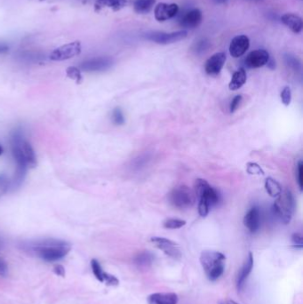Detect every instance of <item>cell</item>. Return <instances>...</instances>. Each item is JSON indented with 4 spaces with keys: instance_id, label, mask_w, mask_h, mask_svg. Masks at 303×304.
I'll return each instance as SVG.
<instances>
[{
    "instance_id": "obj_1",
    "label": "cell",
    "mask_w": 303,
    "mask_h": 304,
    "mask_svg": "<svg viewBox=\"0 0 303 304\" xmlns=\"http://www.w3.org/2000/svg\"><path fill=\"white\" fill-rule=\"evenodd\" d=\"M24 247L47 262L61 261L71 249L70 243L56 239H39L24 244Z\"/></svg>"
},
{
    "instance_id": "obj_2",
    "label": "cell",
    "mask_w": 303,
    "mask_h": 304,
    "mask_svg": "<svg viewBox=\"0 0 303 304\" xmlns=\"http://www.w3.org/2000/svg\"><path fill=\"white\" fill-rule=\"evenodd\" d=\"M225 255L218 251H203L200 255V263L210 281H216L222 277L225 270Z\"/></svg>"
},
{
    "instance_id": "obj_3",
    "label": "cell",
    "mask_w": 303,
    "mask_h": 304,
    "mask_svg": "<svg viewBox=\"0 0 303 304\" xmlns=\"http://www.w3.org/2000/svg\"><path fill=\"white\" fill-rule=\"evenodd\" d=\"M24 139V133L22 132V129L15 130L10 137V144H11L13 157L17 164L16 174L15 176V181L13 183L14 187H18L22 184V182L24 181L25 175H26V172H27V162L24 157L23 147H22Z\"/></svg>"
},
{
    "instance_id": "obj_4",
    "label": "cell",
    "mask_w": 303,
    "mask_h": 304,
    "mask_svg": "<svg viewBox=\"0 0 303 304\" xmlns=\"http://www.w3.org/2000/svg\"><path fill=\"white\" fill-rule=\"evenodd\" d=\"M194 193L199 200L198 213L200 216L206 217L209 214L210 208L219 202V193L203 179H198L195 182Z\"/></svg>"
},
{
    "instance_id": "obj_5",
    "label": "cell",
    "mask_w": 303,
    "mask_h": 304,
    "mask_svg": "<svg viewBox=\"0 0 303 304\" xmlns=\"http://www.w3.org/2000/svg\"><path fill=\"white\" fill-rule=\"evenodd\" d=\"M295 202L290 190L282 191L279 196L276 197L274 203V210L280 221L284 224H288L291 222V217L294 212Z\"/></svg>"
},
{
    "instance_id": "obj_6",
    "label": "cell",
    "mask_w": 303,
    "mask_h": 304,
    "mask_svg": "<svg viewBox=\"0 0 303 304\" xmlns=\"http://www.w3.org/2000/svg\"><path fill=\"white\" fill-rule=\"evenodd\" d=\"M169 200L175 208L186 209L195 204L196 195L192 189L185 185H182L172 190L169 195Z\"/></svg>"
},
{
    "instance_id": "obj_7",
    "label": "cell",
    "mask_w": 303,
    "mask_h": 304,
    "mask_svg": "<svg viewBox=\"0 0 303 304\" xmlns=\"http://www.w3.org/2000/svg\"><path fill=\"white\" fill-rule=\"evenodd\" d=\"M188 32L184 30L171 32V33H167L162 31H148L144 33L143 38L160 45H169L183 40L186 38Z\"/></svg>"
},
{
    "instance_id": "obj_8",
    "label": "cell",
    "mask_w": 303,
    "mask_h": 304,
    "mask_svg": "<svg viewBox=\"0 0 303 304\" xmlns=\"http://www.w3.org/2000/svg\"><path fill=\"white\" fill-rule=\"evenodd\" d=\"M81 51V43L78 41L69 43L53 51L50 54V59L55 62H62L78 56Z\"/></svg>"
},
{
    "instance_id": "obj_9",
    "label": "cell",
    "mask_w": 303,
    "mask_h": 304,
    "mask_svg": "<svg viewBox=\"0 0 303 304\" xmlns=\"http://www.w3.org/2000/svg\"><path fill=\"white\" fill-rule=\"evenodd\" d=\"M112 65V58L101 56L88 59L81 62L79 69L85 72H101L109 69Z\"/></svg>"
},
{
    "instance_id": "obj_10",
    "label": "cell",
    "mask_w": 303,
    "mask_h": 304,
    "mask_svg": "<svg viewBox=\"0 0 303 304\" xmlns=\"http://www.w3.org/2000/svg\"><path fill=\"white\" fill-rule=\"evenodd\" d=\"M150 241L159 249L163 251L167 256L175 259V260H179L182 257V253H181L177 244L170 239L160 238V237H153L150 239Z\"/></svg>"
},
{
    "instance_id": "obj_11",
    "label": "cell",
    "mask_w": 303,
    "mask_h": 304,
    "mask_svg": "<svg viewBox=\"0 0 303 304\" xmlns=\"http://www.w3.org/2000/svg\"><path fill=\"white\" fill-rule=\"evenodd\" d=\"M250 40L245 35H238L235 37L229 45V54L234 58L241 57L248 50Z\"/></svg>"
},
{
    "instance_id": "obj_12",
    "label": "cell",
    "mask_w": 303,
    "mask_h": 304,
    "mask_svg": "<svg viewBox=\"0 0 303 304\" xmlns=\"http://www.w3.org/2000/svg\"><path fill=\"white\" fill-rule=\"evenodd\" d=\"M269 60V54L263 49L254 50L251 52L246 56L245 60V65L250 69H258L262 66L266 65Z\"/></svg>"
},
{
    "instance_id": "obj_13",
    "label": "cell",
    "mask_w": 303,
    "mask_h": 304,
    "mask_svg": "<svg viewBox=\"0 0 303 304\" xmlns=\"http://www.w3.org/2000/svg\"><path fill=\"white\" fill-rule=\"evenodd\" d=\"M179 12V7L176 4L160 3L157 5L154 11L155 18L159 22H165L174 18Z\"/></svg>"
},
{
    "instance_id": "obj_14",
    "label": "cell",
    "mask_w": 303,
    "mask_h": 304,
    "mask_svg": "<svg viewBox=\"0 0 303 304\" xmlns=\"http://www.w3.org/2000/svg\"><path fill=\"white\" fill-rule=\"evenodd\" d=\"M225 53H217L212 55L206 62L205 70L210 76H216L220 74L223 66L225 64Z\"/></svg>"
},
{
    "instance_id": "obj_15",
    "label": "cell",
    "mask_w": 303,
    "mask_h": 304,
    "mask_svg": "<svg viewBox=\"0 0 303 304\" xmlns=\"http://www.w3.org/2000/svg\"><path fill=\"white\" fill-rule=\"evenodd\" d=\"M202 20V12L198 8H195L183 16L181 20V26L186 30H193L201 24Z\"/></svg>"
},
{
    "instance_id": "obj_16",
    "label": "cell",
    "mask_w": 303,
    "mask_h": 304,
    "mask_svg": "<svg viewBox=\"0 0 303 304\" xmlns=\"http://www.w3.org/2000/svg\"><path fill=\"white\" fill-rule=\"evenodd\" d=\"M148 304H177L179 297L175 293H155L147 298Z\"/></svg>"
},
{
    "instance_id": "obj_17",
    "label": "cell",
    "mask_w": 303,
    "mask_h": 304,
    "mask_svg": "<svg viewBox=\"0 0 303 304\" xmlns=\"http://www.w3.org/2000/svg\"><path fill=\"white\" fill-rule=\"evenodd\" d=\"M253 268V255L251 252L249 253L247 258L245 260L244 265L242 266L241 270H239V273L237 277V290H241L243 285L245 284V280L247 279L250 273L252 272Z\"/></svg>"
},
{
    "instance_id": "obj_18",
    "label": "cell",
    "mask_w": 303,
    "mask_h": 304,
    "mask_svg": "<svg viewBox=\"0 0 303 304\" xmlns=\"http://www.w3.org/2000/svg\"><path fill=\"white\" fill-rule=\"evenodd\" d=\"M244 224L248 229L250 232H256L260 226V210L257 208H253L245 215L244 218Z\"/></svg>"
},
{
    "instance_id": "obj_19",
    "label": "cell",
    "mask_w": 303,
    "mask_h": 304,
    "mask_svg": "<svg viewBox=\"0 0 303 304\" xmlns=\"http://www.w3.org/2000/svg\"><path fill=\"white\" fill-rule=\"evenodd\" d=\"M281 21L286 27L289 28L292 32H294L296 34H298L302 31V19L295 14H291V13L285 14L281 17Z\"/></svg>"
},
{
    "instance_id": "obj_20",
    "label": "cell",
    "mask_w": 303,
    "mask_h": 304,
    "mask_svg": "<svg viewBox=\"0 0 303 304\" xmlns=\"http://www.w3.org/2000/svg\"><path fill=\"white\" fill-rule=\"evenodd\" d=\"M22 147H23L24 157L27 162L28 167L35 168L37 166V157L33 147L31 146V143H29L25 138L23 141Z\"/></svg>"
},
{
    "instance_id": "obj_21",
    "label": "cell",
    "mask_w": 303,
    "mask_h": 304,
    "mask_svg": "<svg viewBox=\"0 0 303 304\" xmlns=\"http://www.w3.org/2000/svg\"><path fill=\"white\" fill-rule=\"evenodd\" d=\"M245 82H246V72L245 69H239L233 74L232 78L229 82V89L232 91L238 90L245 85Z\"/></svg>"
},
{
    "instance_id": "obj_22",
    "label": "cell",
    "mask_w": 303,
    "mask_h": 304,
    "mask_svg": "<svg viewBox=\"0 0 303 304\" xmlns=\"http://www.w3.org/2000/svg\"><path fill=\"white\" fill-rule=\"evenodd\" d=\"M101 7L111 8L113 11H119L129 4V0H96Z\"/></svg>"
},
{
    "instance_id": "obj_23",
    "label": "cell",
    "mask_w": 303,
    "mask_h": 304,
    "mask_svg": "<svg viewBox=\"0 0 303 304\" xmlns=\"http://www.w3.org/2000/svg\"><path fill=\"white\" fill-rule=\"evenodd\" d=\"M265 188L268 195L272 197H277L282 192L281 185L272 178H267L265 181Z\"/></svg>"
},
{
    "instance_id": "obj_24",
    "label": "cell",
    "mask_w": 303,
    "mask_h": 304,
    "mask_svg": "<svg viewBox=\"0 0 303 304\" xmlns=\"http://www.w3.org/2000/svg\"><path fill=\"white\" fill-rule=\"evenodd\" d=\"M156 0H135L133 3L134 11L138 14H147L155 5Z\"/></svg>"
},
{
    "instance_id": "obj_25",
    "label": "cell",
    "mask_w": 303,
    "mask_h": 304,
    "mask_svg": "<svg viewBox=\"0 0 303 304\" xmlns=\"http://www.w3.org/2000/svg\"><path fill=\"white\" fill-rule=\"evenodd\" d=\"M91 268H92L93 275H94V277H96V279L101 283H103V276H104L105 271L102 270L100 262H98L96 259H93L91 261Z\"/></svg>"
},
{
    "instance_id": "obj_26",
    "label": "cell",
    "mask_w": 303,
    "mask_h": 304,
    "mask_svg": "<svg viewBox=\"0 0 303 304\" xmlns=\"http://www.w3.org/2000/svg\"><path fill=\"white\" fill-rule=\"evenodd\" d=\"M66 75L67 77L70 78V79H73L76 81L78 84L81 83L82 77L81 70L79 69L78 67H75V66H70L68 69H66Z\"/></svg>"
},
{
    "instance_id": "obj_27",
    "label": "cell",
    "mask_w": 303,
    "mask_h": 304,
    "mask_svg": "<svg viewBox=\"0 0 303 304\" xmlns=\"http://www.w3.org/2000/svg\"><path fill=\"white\" fill-rule=\"evenodd\" d=\"M185 225H186V222L179 219H168L164 223V227L166 229H170V230L181 229Z\"/></svg>"
},
{
    "instance_id": "obj_28",
    "label": "cell",
    "mask_w": 303,
    "mask_h": 304,
    "mask_svg": "<svg viewBox=\"0 0 303 304\" xmlns=\"http://www.w3.org/2000/svg\"><path fill=\"white\" fill-rule=\"evenodd\" d=\"M152 262V254L149 253H142L139 254L135 259V262L140 266H147Z\"/></svg>"
},
{
    "instance_id": "obj_29",
    "label": "cell",
    "mask_w": 303,
    "mask_h": 304,
    "mask_svg": "<svg viewBox=\"0 0 303 304\" xmlns=\"http://www.w3.org/2000/svg\"><path fill=\"white\" fill-rule=\"evenodd\" d=\"M112 121L113 123L118 125V126L124 123V114L120 108L114 109L112 112Z\"/></svg>"
},
{
    "instance_id": "obj_30",
    "label": "cell",
    "mask_w": 303,
    "mask_h": 304,
    "mask_svg": "<svg viewBox=\"0 0 303 304\" xmlns=\"http://www.w3.org/2000/svg\"><path fill=\"white\" fill-rule=\"evenodd\" d=\"M281 100H282V103L285 106H288L289 104H291V92L290 87L285 86L283 89V91L281 92Z\"/></svg>"
},
{
    "instance_id": "obj_31",
    "label": "cell",
    "mask_w": 303,
    "mask_h": 304,
    "mask_svg": "<svg viewBox=\"0 0 303 304\" xmlns=\"http://www.w3.org/2000/svg\"><path fill=\"white\" fill-rule=\"evenodd\" d=\"M9 189V180L6 174H0V196L8 191Z\"/></svg>"
},
{
    "instance_id": "obj_32",
    "label": "cell",
    "mask_w": 303,
    "mask_h": 304,
    "mask_svg": "<svg viewBox=\"0 0 303 304\" xmlns=\"http://www.w3.org/2000/svg\"><path fill=\"white\" fill-rule=\"evenodd\" d=\"M103 283H106V285H111V286H116V285H118V284H119V280H118L115 276L111 275V274L104 272Z\"/></svg>"
},
{
    "instance_id": "obj_33",
    "label": "cell",
    "mask_w": 303,
    "mask_h": 304,
    "mask_svg": "<svg viewBox=\"0 0 303 304\" xmlns=\"http://www.w3.org/2000/svg\"><path fill=\"white\" fill-rule=\"evenodd\" d=\"M246 170L250 174H263V171L260 168V166L259 165H257L255 163H248L247 166H246Z\"/></svg>"
},
{
    "instance_id": "obj_34",
    "label": "cell",
    "mask_w": 303,
    "mask_h": 304,
    "mask_svg": "<svg viewBox=\"0 0 303 304\" xmlns=\"http://www.w3.org/2000/svg\"><path fill=\"white\" fill-rule=\"evenodd\" d=\"M291 241L294 244V247L296 248L301 249L303 246L302 235L300 233H294L291 236Z\"/></svg>"
},
{
    "instance_id": "obj_35",
    "label": "cell",
    "mask_w": 303,
    "mask_h": 304,
    "mask_svg": "<svg viewBox=\"0 0 303 304\" xmlns=\"http://www.w3.org/2000/svg\"><path fill=\"white\" fill-rule=\"evenodd\" d=\"M241 100L242 95H237V96L234 97V99L231 102L230 106H229L230 113H233V112H236V110L238 108V106H239V104L241 103Z\"/></svg>"
},
{
    "instance_id": "obj_36",
    "label": "cell",
    "mask_w": 303,
    "mask_h": 304,
    "mask_svg": "<svg viewBox=\"0 0 303 304\" xmlns=\"http://www.w3.org/2000/svg\"><path fill=\"white\" fill-rule=\"evenodd\" d=\"M297 173H298V185H299V189L300 190H302L303 188V164L302 162L299 161L298 164V169H297Z\"/></svg>"
},
{
    "instance_id": "obj_37",
    "label": "cell",
    "mask_w": 303,
    "mask_h": 304,
    "mask_svg": "<svg viewBox=\"0 0 303 304\" xmlns=\"http://www.w3.org/2000/svg\"><path fill=\"white\" fill-rule=\"evenodd\" d=\"M8 274V265L4 259L0 256V276L6 277Z\"/></svg>"
},
{
    "instance_id": "obj_38",
    "label": "cell",
    "mask_w": 303,
    "mask_h": 304,
    "mask_svg": "<svg viewBox=\"0 0 303 304\" xmlns=\"http://www.w3.org/2000/svg\"><path fill=\"white\" fill-rule=\"evenodd\" d=\"M286 62H287L288 65L291 66V68H293L296 70L300 69V64H299V61L295 58L291 57L289 55V56H287V59H286Z\"/></svg>"
},
{
    "instance_id": "obj_39",
    "label": "cell",
    "mask_w": 303,
    "mask_h": 304,
    "mask_svg": "<svg viewBox=\"0 0 303 304\" xmlns=\"http://www.w3.org/2000/svg\"><path fill=\"white\" fill-rule=\"evenodd\" d=\"M207 47H208V43L206 42V40H201V41H198L197 43L196 51L197 52H203V51L206 50Z\"/></svg>"
},
{
    "instance_id": "obj_40",
    "label": "cell",
    "mask_w": 303,
    "mask_h": 304,
    "mask_svg": "<svg viewBox=\"0 0 303 304\" xmlns=\"http://www.w3.org/2000/svg\"><path fill=\"white\" fill-rule=\"evenodd\" d=\"M55 270V272L56 275H58V276H61V277H64V275H65V270H64L63 266H55V270Z\"/></svg>"
},
{
    "instance_id": "obj_41",
    "label": "cell",
    "mask_w": 303,
    "mask_h": 304,
    "mask_svg": "<svg viewBox=\"0 0 303 304\" xmlns=\"http://www.w3.org/2000/svg\"><path fill=\"white\" fill-rule=\"evenodd\" d=\"M8 50H9V47L8 45L0 43V54H6V53H8Z\"/></svg>"
},
{
    "instance_id": "obj_42",
    "label": "cell",
    "mask_w": 303,
    "mask_h": 304,
    "mask_svg": "<svg viewBox=\"0 0 303 304\" xmlns=\"http://www.w3.org/2000/svg\"><path fill=\"white\" fill-rule=\"evenodd\" d=\"M267 64H268V66L269 67V68H271V69H275V66H276V64H275V62H274V61H272V60H270V59H269Z\"/></svg>"
},
{
    "instance_id": "obj_43",
    "label": "cell",
    "mask_w": 303,
    "mask_h": 304,
    "mask_svg": "<svg viewBox=\"0 0 303 304\" xmlns=\"http://www.w3.org/2000/svg\"><path fill=\"white\" fill-rule=\"evenodd\" d=\"M227 304H239V303H237V302H236V301H235V300H228V302H227Z\"/></svg>"
},
{
    "instance_id": "obj_44",
    "label": "cell",
    "mask_w": 303,
    "mask_h": 304,
    "mask_svg": "<svg viewBox=\"0 0 303 304\" xmlns=\"http://www.w3.org/2000/svg\"><path fill=\"white\" fill-rule=\"evenodd\" d=\"M3 247V240L0 238V249Z\"/></svg>"
},
{
    "instance_id": "obj_45",
    "label": "cell",
    "mask_w": 303,
    "mask_h": 304,
    "mask_svg": "<svg viewBox=\"0 0 303 304\" xmlns=\"http://www.w3.org/2000/svg\"><path fill=\"white\" fill-rule=\"evenodd\" d=\"M3 151H4V150H3V147L1 146V145H0V156H1V155L3 154Z\"/></svg>"
},
{
    "instance_id": "obj_46",
    "label": "cell",
    "mask_w": 303,
    "mask_h": 304,
    "mask_svg": "<svg viewBox=\"0 0 303 304\" xmlns=\"http://www.w3.org/2000/svg\"><path fill=\"white\" fill-rule=\"evenodd\" d=\"M215 1L218 3H221V2H225L226 0H215Z\"/></svg>"
}]
</instances>
